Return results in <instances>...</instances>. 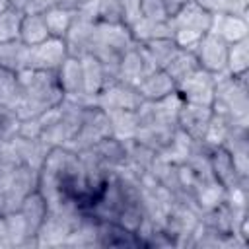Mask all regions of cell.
I'll return each instance as SVG.
<instances>
[{
  "mask_svg": "<svg viewBox=\"0 0 249 249\" xmlns=\"http://www.w3.org/2000/svg\"><path fill=\"white\" fill-rule=\"evenodd\" d=\"M18 76H19V99L14 109L19 115V119L39 117L62 101L64 93L56 72L25 68Z\"/></svg>",
  "mask_w": 249,
  "mask_h": 249,
  "instance_id": "6da1fadb",
  "label": "cell"
},
{
  "mask_svg": "<svg viewBox=\"0 0 249 249\" xmlns=\"http://www.w3.org/2000/svg\"><path fill=\"white\" fill-rule=\"evenodd\" d=\"M212 111L226 115L233 119L235 123L247 124V113H249V99H247V74L245 76H231V74H220L216 76L214 86V99H212Z\"/></svg>",
  "mask_w": 249,
  "mask_h": 249,
  "instance_id": "7a4b0ae2",
  "label": "cell"
},
{
  "mask_svg": "<svg viewBox=\"0 0 249 249\" xmlns=\"http://www.w3.org/2000/svg\"><path fill=\"white\" fill-rule=\"evenodd\" d=\"M212 19H214V14H210L200 4L191 0L183 10H179L173 18H169L171 39L179 47L193 51L195 45L200 41V37L210 31Z\"/></svg>",
  "mask_w": 249,
  "mask_h": 249,
  "instance_id": "3957f363",
  "label": "cell"
},
{
  "mask_svg": "<svg viewBox=\"0 0 249 249\" xmlns=\"http://www.w3.org/2000/svg\"><path fill=\"white\" fill-rule=\"evenodd\" d=\"M109 134H111V126H109L107 113L99 105L89 103L84 111L82 124H80L76 136L70 140V144L66 148L72 152H82V150L91 148L93 144H97L101 138H105Z\"/></svg>",
  "mask_w": 249,
  "mask_h": 249,
  "instance_id": "277c9868",
  "label": "cell"
},
{
  "mask_svg": "<svg viewBox=\"0 0 249 249\" xmlns=\"http://www.w3.org/2000/svg\"><path fill=\"white\" fill-rule=\"evenodd\" d=\"M80 218L78 210H54L49 208L43 226L37 231V247H64Z\"/></svg>",
  "mask_w": 249,
  "mask_h": 249,
  "instance_id": "5b68a950",
  "label": "cell"
},
{
  "mask_svg": "<svg viewBox=\"0 0 249 249\" xmlns=\"http://www.w3.org/2000/svg\"><path fill=\"white\" fill-rule=\"evenodd\" d=\"M228 47H230V43L224 37H220L214 31H208L195 45L193 53L202 70H206L214 76H220V74L228 72Z\"/></svg>",
  "mask_w": 249,
  "mask_h": 249,
  "instance_id": "8992f818",
  "label": "cell"
},
{
  "mask_svg": "<svg viewBox=\"0 0 249 249\" xmlns=\"http://www.w3.org/2000/svg\"><path fill=\"white\" fill-rule=\"evenodd\" d=\"M93 103L99 105L105 113H111V111H136L144 103V99L136 86L126 84L123 80H113L99 91Z\"/></svg>",
  "mask_w": 249,
  "mask_h": 249,
  "instance_id": "52a82bcc",
  "label": "cell"
},
{
  "mask_svg": "<svg viewBox=\"0 0 249 249\" xmlns=\"http://www.w3.org/2000/svg\"><path fill=\"white\" fill-rule=\"evenodd\" d=\"M37 183H39V171L37 169H31L23 163H19L12 175L4 181V193H6V212H12V210H18L21 200L37 189Z\"/></svg>",
  "mask_w": 249,
  "mask_h": 249,
  "instance_id": "ba28073f",
  "label": "cell"
},
{
  "mask_svg": "<svg viewBox=\"0 0 249 249\" xmlns=\"http://www.w3.org/2000/svg\"><path fill=\"white\" fill-rule=\"evenodd\" d=\"M214 86L216 76L198 68L191 76H187L183 82L177 84V95L185 103H196V105H212L214 99Z\"/></svg>",
  "mask_w": 249,
  "mask_h": 249,
  "instance_id": "9c48e42d",
  "label": "cell"
},
{
  "mask_svg": "<svg viewBox=\"0 0 249 249\" xmlns=\"http://www.w3.org/2000/svg\"><path fill=\"white\" fill-rule=\"evenodd\" d=\"M68 49L64 39L60 37H49L47 41L29 47V62L27 68L31 70H53L56 72L60 64L66 60Z\"/></svg>",
  "mask_w": 249,
  "mask_h": 249,
  "instance_id": "30bf717a",
  "label": "cell"
},
{
  "mask_svg": "<svg viewBox=\"0 0 249 249\" xmlns=\"http://www.w3.org/2000/svg\"><path fill=\"white\" fill-rule=\"evenodd\" d=\"M210 119H212L210 105H196V103L183 101L179 115H177V128L183 130L189 138H193L196 142H204Z\"/></svg>",
  "mask_w": 249,
  "mask_h": 249,
  "instance_id": "8fae6325",
  "label": "cell"
},
{
  "mask_svg": "<svg viewBox=\"0 0 249 249\" xmlns=\"http://www.w3.org/2000/svg\"><path fill=\"white\" fill-rule=\"evenodd\" d=\"M208 160H210V169L212 175L216 177V181L226 189H233L237 185H247V177H241L233 165L231 156L226 152V148L222 146H210L208 152Z\"/></svg>",
  "mask_w": 249,
  "mask_h": 249,
  "instance_id": "7c38bea8",
  "label": "cell"
},
{
  "mask_svg": "<svg viewBox=\"0 0 249 249\" xmlns=\"http://www.w3.org/2000/svg\"><path fill=\"white\" fill-rule=\"evenodd\" d=\"M156 70V66L152 64V60L148 58L144 47L140 43H136L132 49H128L119 64V80L136 86L148 72Z\"/></svg>",
  "mask_w": 249,
  "mask_h": 249,
  "instance_id": "4fadbf2b",
  "label": "cell"
},
{
  "mask_svg": "<svg viewBox=\"0 0 249 249\" xmlns=\"http://www.w3.org/2000/svg\"><path fill=\"white\" fill-rule=\"evenodd\" d=\"M220 146L226 148V152L231 156L237 173L241 177H249V165H247V160H249V136H247V124L233 126L226 134V138H224V142Z\"/></svg>",
  "mask_w": 249,
  "mask_h": 249,
  "instance_id": "5bb4252c",
  "label": "cell"
},
{
  "mask_svg": "<svg viewBox=\"0 0 249 249\" xmlns=\"http://www.w3.org/2000/svg\"><path fill=\"white\" fill-rule=\"evenodd\" d=\"M18 212L23 216L25 220V226H27V231H29V237L33 241V247H37V231L39 228L43 226L45 218H47V212H49V204L45 200V196L39 193V189L31 191L19 204Z\"/></svg>",
  "mask_w": 249,
  "mask_h": 249,
  "instance_id": "9a60e30c",
  "label": "cell"
},
{
  "mask_svg": "<svg viewBox=\"0 0 249 249\" xmlns=\"http://www.w3.org/2000/svg\"><path fill=\"white\" fill-rule=\"evenodd\" d=\"M62 93L66 97H76V99H86L91 101L86 95V88H84V72H82V62L76 56H66V60L60 64V68L56 70ZM93 103V101H91Z\"/></svg>",
  "mask_w": 249,
  "mask_h": 249,
  "instance_id": "2e32d148",
  "label": "cell"
},
{
  "mask_svg": "<svg viewBox=\"0 0 249 249\" xmlns=\"http://www.w3.org/2000/svg\"><path fill=\"white\" fill-rule=\"evenodd\" d=\"M95 23L97 21H88V19H82L74 14V19L64 35V43H66V49H68V56H84L89 53V47H91V39H93V29H95Z\"/></svg>",
  "mask_w": 249,
  "mask_h": 249,
  "instance_id": "e0dca14e",
  "label": "cell"
},
{
  "mask_svg": "<svg viewBox=\"0 0 249 249\" xmlns=\"http://www.w3.org/2000/svg\"><path fill=\"white\" fill-rule=\"evenodd\" d=\"M140 95L144 101H158L177 91V84L171 80V76L163 68H156L148 72L138 84H136Z\"/></svg>",
  "mask_w": 249,
  "mask_h": 249,
  "instance_id": "ac0fdd59",
  "label": "cell"
},
{
  "mask_svg": "<svg viewBox=\"0 0 249 249\" xmlns=\"http://www.w3.org/2000/svg\"><path fill=\"white\" fill-rule=\"evenodd\" d=\"M10 144L16 152V156H18V160L23 165H27L31 169H37V171L43 167V163L47 160V154L51 150V146H47L41 138H27V136H19V134Z\"/></svg>",
  "mask_w": 249,
  "mask_h": 249,
  "instance_id": "d6986e66",
  "label": "cell"
},
{
  "mask_svg": "<svg viewBox=\"0 0 249 249\" xmlns=\"http://www.w3.org/2000/svg\"><path fill=\"white\" fill-rule=\"evenodd\" d=\"M89 150L99 160V163L105 169H109V171H117V169L124 167V163H126V146H124V140H119V138H115L111 134L105 136V138H101Z\"/></svg>",
  "mask_w": 249,
  "mask_h": 249,
  "instance_id": "ffe728a7",
  "label": "cell"
},
{
  "mask_svg": "<svg viewBox=\"0 0 249 249\" xmlns=\"http://www.w3.org/2000/svg\"><path fill=\"white\" fill-rule=\"evenodd\" d=\"M210 31L224 37L228 43L247 39L249 35V23L247 16H233V14H214Z\"/></svg>",
  "mask_w": 249,
  "mask_h": 249,
  "instance_id": "44dd1931",
  "label": "cell"
},
{
  "mask_svg": "<svg viewBox=\"0 0 249 249\" xmlns=\"http://www.w3.org/2000/svg\"><path fill=\"white\" fill-rule=\"evenodd\" d=\"M82 62V72H84V88H86V95L95 101V97L99 95V91L109 84L107 74L101 66V62L93 56V54H84L80 56Z\"/></svg>",
  "mask_w": 249,
  "mask_h": 249,
  "instance_id": "7402d4cb",
  "label": "cell"
},
{
  "mask_svg": "<svg viewBox=\"0 0 249 249\" xmlns=\"http://www.w3.org/2000/svg\"><path fill=\"white\" fill-rule=\"evenodd\" d=\"M29 62V47L19 39H10L0 43V66L12 72H23Z\"/></svg>",
  "mask_w": 249,
  "mask_h": 249,
  "instance_id": "603a6c76",
  "label": "cell"
},
{
  "mask_svg": "<svg viewBox=\"0 0 249 249\" xmlns=\"http://www.w3.org/2000/svg\"><path fill=\"white\" fill-rule=\"evenodd\" d=\"M18 37H19L27 47H33V45H39V43L47 41V39L51 37V33H49V27H47V23H45L43 12H29V14H23V16H21V21H19Z\"/></svg>",
  "mask_w": 249,
  "mask_h": 249,
  "instance_id": "cb8c5ba5",
  "label": "cell"
},
{
  "mask_svg": "<svg viewBox=\"0 0 249 249\" xmlns=\"http://www.w3.org/2000/svg\"><path fill=\"white\" fill-rule=\"evenodd\" d=\"M124 146H126V163H124V167L130 169L138 177H142L144 173H150L158 152H154L152 148L136 142L134 138L132 140H124Z\"/></svg>",
  "mask_w": 249,
  "mask_h": 249,
  "instance_id": "d4e9b609",
  "label": "cell"
},
{
  "mask_svg": "<svg viewBox=\"0 0 249 249\" xmlns=\"http://www.w3.org/2000/svg\"><path fill=\"white\" fill-rule=\"evenodd\" d=\"M200 66H198V62H196V56H195V53L191 51V49H183V47H179L177 51H175V54L169 58V62L165 64V72L171 76V80L175 82V84H179V82H183L187 76H191L195 70H198Z\"/></svg>",
  "mask_w": 249,
  "mask_h": 249,
  "instance_id": "484cf974",
  "label": "cell"
},
{
  "mask_svg": "<svg viewBox=\"0 0 249 249\" xmlns=\"http://www.w3.org/2000/svg\"><path fill=\"white\" fill-rule=\"evenodd\" d=\"M111 136L119 140H132L138 130V117L136 111H111L107 113Z\"/></svg>",
  "mask_w": 249,
  "mask_h": 249,
  "instance_id": "4316f807",
  "label": "cell"
},
{
  "mask_svg": "<svg viewBox=\"0 0 249 249\" xmlns=\"http://www.w3.org/2000/svg\"><path fill=\"white\" fill-rule=\"evenodd\" d=\"M140 45L144 47L148 58L152 60V64L156 68H165L169 58L179 49V45L171 37H160V39H152V41H146V43H140Z\"/></svg>",
  "mask_w": 249,
  "mask_h": 249,
  "instance_id": "83f0119b",
  "label": "cell"
},
{
  "mask_svg": "<svg viewBox=\"0 0 249 249\" xmlns=\"http://www.w3.org/2000/svg\"><path fill=\"white\" fill-rule=\"evenodd\" d=\"M43 18H45V23L49 27V33L51 37H60L64 39L72 19H74V10H68V8H60V6H51L43 12Z\"/></svg>",
  "mask_w": 249,
  "mask_h": 249,
  "instance_id": "f1b7e54d",
  "label": "cell"
},
{
  "mask_svg": "<svg viewBox=\"0 0 249 249\" xmlns=\"http://www.w3.org/2000/svg\"><path fill=\"white\" fill-rule=\"evenodd\" d=\"M249 70V39H239L228 47V74L245 76Z\"/></svg>",
  "mask_w": 249,
  "mask_h": 249,
  "instance_id": "f546056e",
  "label": "cell"
},
{
  "mask_svg": "<svg viewBox=\"0 0 249 249\" xmlns=\"http://www.w3.org/2000/svg\"><path fill=\"white\" fill-rule=\"evenodd\" d=\"M19 99V76L8 68L0 66V103L16 107Z\"/></svg>",
  "mask_w": 249,
  "mask_h": 249,
  "instance_id": "4dcf8cb0",
  "label": "cell"
},
{
  "mask_svg": "<svg viewBox=\"0 0 249 249\" xmlns=\"http://www.w3.org/2000/svg\"><path fill=\"white\" fill-rule=\"evenodd\" d=\"M19 115L16 113L14 107L0 103V144L2 142H12L18 136L19 130Z\"/></svg>",
  "mask_w": 249,
  "mask_h": 249,
  "instance_id": "1f68e13d",
  "label": "cell"
},
{
  "mask_svg": "<svg viewBox=\"0 0 249 249\" xmlns=\"http://www.w3.org/2000/svg\"><path fill=\"white\" fill-rule=\"evenodd\" d=\"M210 14L247 16V0H195Z\"/></svg>",
  "mask_w": 249,
  "mask_h": 249,
  "instance_id": "d6a6232c",
  "label": "cell"
},
{
  "mask_svg": "<svg viewBox=\"0 0 249 249\" xmlns=\"http://www.w3.org/2000/svg\"><path fill=\"white\" fill-rule=\"evenodd\" d=\"M21 12L14 8H6L0 12V43L16 39L19 31V21H21Z\"/></svg>",
  "mask_w": 249,
  "mask_h": 249,
  "instance_id": "836d02e7",
  "label": "cell"
},
{
  "mask_svg": "<svg viewBox=\"0 0 249 249\" xmlns=\"http://www.w3.org/2000/svg\"><path fill=\"white\" fill-rule=\"evenodd\" d=\"M97 21L103 23H124L121 0H97Z\"/></svg>",
  "mask_w": 249,
  "mask_h": 249,
  "instance_id": "e575fe53",
  "label": "cell"
},
{
  "mask_svg": "<svg viewBox=\"0 0 249 249\" xmlns=\"http://www.w3.org/2000/svg\"><path fill=\"white\" fill-rule=\"evenodd\" d=\"M140 14H142V19H148V21H167L169 19L161 0H140Z\"/></svg>",
  "mask_w": 249,
  "mask_h": 249,
  "instance_id": "d590c367",
  "label": "cell"
},
{
  "mask_svg": "<svg viewBox=\"0 0 249 249\" xmlns=\"http://www.w3.org/2000/svg\"><path fill=\"white\" fill-rule=\"evenodd\" d=\"M121 6H123V21H124V25L132 27L136 21L142 19L140 0H121Z\"/></svg>",
  "mask_w": 249,
  "mask_h": 249,
  "instance_id": "8d00e7d4",
  "label": "cell"
},
{
  "mask_svg": "<svg viewBox=\"0 0 249 249\" xmlns=\"http://www.w3.org/2000/svg\"><path fill=\"white\" fill-rule=\"evenodd\" d=\"M163 2V6H165V12H167V16L169 18H173L179 10H183L191 0H161Z\"/></svg>",
  "mask_w": 249,
  "mask_h": 249,
  "instance_id": "74e56055",
  "label": "cell"
},
{
  "mask_svg": "<svg viewBox=\"0 0 249 249\" xmlns=\"http://www.w3.org/2000/svg\"><path fill=\"white\" fill-rule=\"evenodd\" d=\"M51 6H56V0H29V8H27L25 14H29V12H45Z\"/></svg>",
  "mask_w": 249,
  "mask_h": 249,
  "instance_id": "f35d334b",
  "label": "cell"
},
{
  "mask_svg": "<svg viewBox=\"0 0 249 249\" xmlns=\"http://www.w3.org/2000/svg\"><path fill=\"white\" fill-rule=\"evenodd\" d=\"M0 247H12V239H10V233H8L4 214H0Z\"/></svg>",
  "mask_w": 249,
  "mask_h": 249,
  "instance_id": "ab89813d",
  "label": "cell"
},
{
  "mask_svg": "<svg viewBox=\"0 0 249 249\" xmlns=\"http://www.w3.org/2000/svg\"><path fill=\"white\" fill-rule=\"evenodd\" d=\"M8 6L18 10V12H21V14H25L27 8H29V0H8Z\"/></svg>",
  "mask_w": 249,
  "mask_h": 249,
  "instance_id": "60d3db41",
  "label": "cell"
},
{
  "mask_svg": "<svg viewBox=\"0 0 249 249\" xmlns=\"http://www.w3.org/2000/svg\"><path fill=\"white\" fill-rule=\"evenodd\" d=\"M78 4H80V0H56V6H60V8H68V10H74Z\"/></svg>",
  "mask_w": 249,
  "mask_h": 249,
  "instance_id": "b9f144b4",
  "label": "cell"
},
{
  "mask_svg": "<svg viewBox=\"0 0 249 249\" xmlns=\"http://www.w3.org/2000/svg\"><path fill=\"white\" fill-rule=\"evenodd\" d=\"M6 212V193H4V187L0 185V214Z\"/></svg>",
  "mask_w": 249,
  "mask_h": 249,
  "instance_id": "7bdbcfd3",
  "label": "cell"
},
{
  "mask_svg": "<svg viewBox=\"0 0 249 249\" xmlns=\"http://www.w3.org/2000/svg\"><path fill=\"white\" fill-rule=\"evenodd\" d=\"M6 8H10V6H8V0H0V12L6 10Z\"/></svg>",
  "mask_w": 249,
  "mask_h": 249,
  "instance_id": "ee69618b",
  "label": "cell"
}]
</instances>
